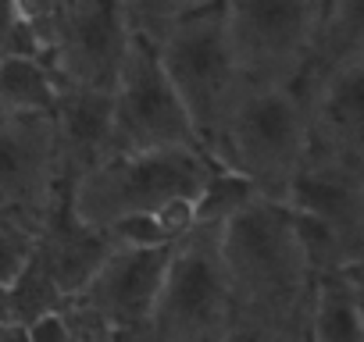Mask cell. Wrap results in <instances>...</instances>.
Masks as SVG:
<instances>
[{
    "label": "cell",
    "instance_id": "cell-10",
    "mask_svg": "<svg viewBox=\"0 0 364 342\" xmlns=\"http://www.w3.org/2000/svg\"><path fill=\"white\" fill-rule=\"evenodd\" d=\"M125 54H129V29L122 18V4H100V0H68V4H61L58 43L47 57L58 89H90L111 96Z\"/></svg>",
    "mask_w": 364,
    "mask_h": 342
},
{
    "label": "cell",
    "instance_id": "cell-23",
    "mask_svg": "<svg viewBox=\"0 0 364 342\" xmlns=\"http://www.w3.org/2000/svg\"><path fill=\"white\" fill-rule=\"evenodd\" d=\"M0 342H29V328H22V324H0Z\"/></svg>",
    "mask_w": 364,
    "mask_h": 342
},
{
    "label": "cell",
    "instance_id": "cell-20",
    "mask_svg": "<svg viewBox=\"0 0 364 342\" xmlns=\"http://www.w3.org/2000/svg\"><path fill=\"white\" fill-rule=\"evenodd\" d=\"M218 342H304V335H296V331H289V328H279V324L236 317Z\"/></svg>",
    "mask_w": 364,
    "mask_h": 342
},
{
    "label": "cell",
    "instance_id": "cell-22",
    "mask_svg": "<svg viewBox=\"0 0 364 342\" xmlns=\"http://www.w3.org/2000/svg\"><path fill=\"white\" fill-rule=\"evenodd\" d=\"M350 289H353V307H357V321H360V335H364V260L346 267Z\"/></svg>",
    "mask_w": 364,
    "mask_h": 342
},
{
    "label": "cell",
    "instance_id": "cell-24",
    "mask_svg": "<svg viewBox=\"0 0 364 342\" xmlns=\"http://www.w3.org/2000/svg\"><path fill=\"white\" fill-rule=\"evenodd\" d=\"M0 324H8V289L0 285Z\"/></svg>",
    "mask_w": 364,
    "mask_h": 342
},
{
    "label": "cell",
    "instance_id": "cell-18",
    "mask_svg": "<svg viewBox=\"0 0 364 342\" xmlns=\"http://www.w3.org/2000/svg\"><path fill=\"white\" fill-rule=\"evenodd\" d=\"M36 243H40V236H36L33 228H26L22 221L0 214V285H4V289H8V285L22 275V267L33 260Z\"/></svg>",
    "mask_w": 364,
    "mask_h": 342
},
{
    "label": "cell",
    "instance_id": "cell-4",
    "mask_svg": "<svg viewBox=\"0 0 364 342\" xmlns=\"http://www.w3.org/2000/svg\"><path fill=\"white\" fill-rule=\"evenodd\" d=\"M157 65L193 125L197 146L211 153L243 93L225 36V4H190L186 18L157 47Z\"/></svg>",
    "mask_w": 364,
    "mask_h": 342
},
{
    "label": "cell",
    "instance_id": "cell-15",
    "mask_svg": "<svg viewBox=\"0 0 364 342\" xmlns=\"http://www.w3.org/2000/svg\"><path fill=\"white\" fill-rule=\"evenodd\" d=\"M58 82L36 57H0V118H50Z\"/></svg>",
    "mask_w": 364,
    "mask_h": 342
},
{
    "label": "cell",
    "instance_id": "cell-21",
    "mask_svg": "<svg viewBox=\"0 0 364 342\" xmlns=\"http://www.w3.org/2000/svg\"><path fill=\"white\" fill-rule=\"evenodd\" d=\"M29 342H72L65 317H61V314H50V317L29 324Z\"/></svg>",
    "mask_w": 364,
    "mask_h": 342
},
{
    "label": "cell",
    "instance_id": "cell-7",
    "mask_svg": "<svg viewBox=\"0 0 364 342\" xmlns=\"http://www.w3.org/2000/svg\"><path fill=\"white\" fill-rule=\"evenodd\" d=\"M186 146H197V136L157 65V50L129 36V54L111 93V157Z\"/></svg>",
    "mask_w": 364,
    "mask_h": 342
},
{
    "label": "cell",
    "instance_id": "cell-8",
    "mask_svg": "<svg viewBox=\"0 0 364 342\" xmlns=\"http://www.w3.org/2000/svg\"><path fill=\"white\" fill-rule=\"evenodd\" d=\"M68 193L72 179L54 118L0 121V214L40 236L50 214L68 204Z\"/></svg>",
    "mask_w": 364,
    "mask_h": 342
},
{
    "label": "cell",
    "instance_id": "cell-12",
    "mask_svg": "<svg viewBox=\"0 0 364 342\" xmlns=\"http://www.w3.org/2000/svg\"><path fill=\"white\" fill-rule=\"evenodd\" d=\"M114 250L118 246L111 243V236L75 221L68 204H61L40 232V253H43L65 299L82 296L90 289V282L100 275V267L111 260Z\"/></svg>",
    "mask_w": 364,
    "mask_h": 342
},
{
    "label": "cell",
    "instance_id": "cell-13",
    "mask_svg": "<svg viewBox=\"0 0 364 342\" xmlns=\"http://www.w3.org/2000/svg\"><path fill=\"white\" fill-rule=\"evenodd\" d=\"M54 128L72 186L111 157V96L90 89H58Z\"/></svg>",
    "mask_w": 364,
    "mask_h": 342
},
{
    "label": "cell",
    "instance_id": "cell-3",
    "mask_svg": "<svg viewBox=\"0 0 364 342\" xmlns=\"http://www.w3.org/2000/svg\"><path fill=\"white\" fill-rule=\"evenodd\" d=\"M211 171H215V160L200 146L107 157L72 186L68 211L75 221L107 232L114 221H125L136 214H157L161 207L175 200L197 204Z\"/></svg>",
    "mask_w": 364,
    "mask_h": 342
},
{
    "label": "cell",
    "instance_id": "cell-6",
    "mask_svg": "<svg viewBox=\"0 0 364 342\" xmlns=\"http://www.w3.org/2000/svg\"><path fill=\"white\" fill-rule=\"evenodd\" d=\"M325 4L307 0H236L225 4V36L243 86L289 89L304 72Z\"/></svg>",
    "mask_w": 364,
    "mask_h": 342
},
{
    "label": "cell",
    "instance_id": "cell-19",
    "mask_svg": "<svg viewBox=\"0 0 364 342\" xmlns=\"http://www.w3.org/2000/svg\"><path fill=\"white\" fill-rule=\"evenodd\" d=\"M111 243L118 250H161V246H175L168 239V232L161 228L157 214H136V218H125V221H114L107 228Z\"/></svg>",
    "mask_w": 364,
    "mask_h": 342
},
{
    "label": "cell",
    "instance_id": "cell-14",
    "mask_svg": "<svg viewBox=\"0 0 364 342\" xmlns=\"http://www.w3.org/2000/svg\"><path fill=\"white\" fill-rule=\"evenodd\" d=\"M304 342H364L346 271L314 278L304 314Z\"/></svg>",
    "mask_w": 364,
    "mask_h": 342
},
{
    "label": "cell",
    "instance_id": "cell-9",
    "mask_svg": "<svg viewBox=\"0 0 364 342\" xmlns=\"http://www.w3.org/2000/svg\"><path fill=\"white\" fill-rule=\"evenodd\" d=\"M304 171L364 189V65L328 72L304 100Z\"/></svg>",
    "mask_w": 364,
    "mask_h": 342
},
{
    "label": "cell",
    "instance_id": "cell-17",
    "mask_svg": "<svg viewBox=\"0 0 364 342\" xmlns=\"http://www.w3.org/2000/svg\"><path fill=\"white\" fill-rule=\"evenodd\" d=\"M257 189L240 179L236 171H225L215 164L211 179L204 182L200 197H197V225L204 228H225L236 214H243L250 204H257Z\"/></svg>",
    "mask_w": 364,
    "mask_h": 342
},
{
    "label": "cell",
    "instance_id": "cell-1",
    "mask_svg": "<svg viewBox=\"0 0 364 342\" xmlns=\"http://www.w3.org/2000/svg\"><path fill=\"white\" fill-rule=\"evenodd\" d=\"M218 257L236 317L264 321L304 335L311 271L286 204L257 200L218 236Z\"/></svg>",
    "mask_w": 364,
    "mask_h": 342
},
{
    "label": "cell",
    "instance_id": "cell-11",
    "mask_svg": "<svg viewBox=\"0 0 364 342\" xmlns=\"http://www.w3.org/2000/svg\"><path fill=\"white\" fill-rule=\"evenodd\" d=\"M175 246L114 250L111 260L100 267V275L90 282V289L82 296H75V303L90 307L93 314H100L107 324H114L122 331L150 328V317H154L157 296L164 289Z\"/></svg>",
    "mask_w": 364,
    "mask_h": 342
},
{
    "label": "cell",
    "instance_id": "cell-16",
    "mask_svg": "<svg viewBox=\"0 0 364 342\" xmlns=\"http://www.w3.org/2000/svg\"><path fill=\"white\" fill-rule=\"evenodd\" d=\"M65 303H68V299L61 296V289H58V282H54V275H50L43 253H40V243H36L33 260H29V264L22 267V275L8 285V324L29 328V324H36V321L50 317V314H61Z\"/></svg>",
    "mask_w": 364,
    "mask_h": 342
},
{
    "label": "cell",
    "instance_id": "cell-2",
    "mask_svg": "<svg viewBox=\"0 0 364 342\" xmlns=\"http://www.w3.org/2000/svg\"><path fill=\"white\" fill-rule=\"evenodd\" d=\"M208 157L218 167L247 179L261 200L286 204L307 160L304 104L282 86H268V89L243 86Z\"/></svg>",
    "mask_w": 364,
    "mask_h": 342
},
{
    "label": "cell",
    "instance_id": "cell-5",
    "mask_svg": "<svg viewBox=\"0 0 364 342\" xmlns=\"http://www.w3.org/2000/svg\"><path fill=\"white\" fill-rule=\"evenodd\" d=\"M222 228L197 225L175 246L164 289L150 317V342H218L236 321L218 257Z\"/></svg>",
    "mask_w": 364,
    "mask_h": 342
}]
</instances>
